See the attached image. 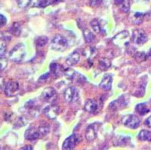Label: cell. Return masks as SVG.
Wrapping results in <instances>:
<instances>
[{
  "mask_svg": "<svg viewBox=\"0 0 151 150\" xmlns=\"http://www.w3.org/2000/svg\"><path fill=\"white\" fill-rule=\"evenodd\" d=\"M21 150H33V147L29 145H27L23 147Z\"/></svg>",
  "mask_w": 151,
  "mask_h": 150,
  "instance_id": "cell-36",
  "label": "cell"
},
{
  "mask_svg": "<svg viewBox=\"0 0 151 150\" xmlns=\"http://www.w3.org/2000/svg\"><path fill=\"white\" fill-rule=\"evenodd\" d=\"M97 136V131L95 128H94V125H91L90 126H88V128H87L86 132V138L87 139V140L88 141H92L94 139L96 138Z\"/></svg>",
  "mask_w": 151,
  "mask_h": 150,
  "instance_id": "cell-19",
  "label": "cell"
},
{
  "mask_svg": "<svg viewBox=\"0 0 151 150\" xmlns=\"http://www.w3.org/2000/svg\"><path fill=\"white\" fill-rule=\"evenodd\" d=\"M135 110L137 113H139L141 116H144L145 114L150 112V109L147 106L146 103H139L137 104L135 107Z\"/></svg>",
  "mask_w": 151,
  "mask_h": 150,
  "instance_id": "cell-22",
  "label": "cell"
},
{
  "mask_svg": "<svg viewBox=\"0 0 151 150\" xmlns=\"http://www.w3.org/2000/svg\"><path fill=\"white\" fill-rule=\"evenodd\" d=\"M6 51V44L2 39H0V55H3Z\"/></svg>",
  "mask_w": 151,
  "mask_h": 150,
  "instance_id": "cell-31",
  "label": "cell"
},
{
  "mask_svg": "<svg viewBox=\"0 0 151 150\" xmlns=\"http://www.w3.org/2000/svg\"><path fill=\"white\" fill-rule=\"evenodd\" d=\"M59 113H60L59 107L57 105L53 103L46 106L45 109H43V113L50 119H55V118H56L57 116H58Z\"/></svg>",
  "mask_w": 151,
  "mask_h": 150,
  "instance_id": "cell-9",
  "label": "cell"
},
{
  "mask_svg": "<svg viewBox=\"0 0 151 150\" xmlns=\"http://www.w3.org/2000/svg\"><path fill=\"white\" fill-rule=\"evenodd\" d=\"M79 60H80V54L77 51H76L67 57V63L69 65L72 66V65L77 63L79 61Z\"/></svg>",
  "mask_w": 151,
  "mask_h": 150,
  "instance_id": "cell-18",
  "label": "cell"
},
{
  "mask_svg": "<svg viewBox=\"0 0 151 150\" xmlns=\"http://www.w3.org/2000/svg\"><path fill=\"white\" fill-rule=\"evenodd\" d=\"M147 57L149 58V59H150V60H151V50L149 51V53H148V55H147Z\"/></svg>",
  "mask_w": 151,
  "mask_h": 150,
  "instance_id": "cell-38",
  "label": "cell"
},
{
  "mask_svg": "<svg viewBox=\"0 0 151 150\" xmlns=\"http://www.w3.org/2000/svg\"><path fill=\"white\" fill-rule=\"evenodd\" d=\"M147 36L145 33V32L142 29H135L132 32V41L135 44H137V45L144 44V43H146L147 42Z\"/></svg>",
  "mask_w": 151,
  "mask_h": 150,
  "instance_id": "cell-3",
  "label": "cell"
},
{
  "mask_svg": "<svg viewBox=\"0 0 151 150\" xmlns=\"http://www.w3.org/2000/svg\"><path fill=\"white\" fill-rule=\"evenodd\" d=\"M79 141V136L77 134H72L64 140L62 145V150H73Z\"/></svg>",
  "mask_w": 151,
  "mask_h": 150,
  "instance_id": "cell-6",
  "label": "cell"
},
{
  "mask_svg": "<svg viewBox=\"0 0 151 150\" xmlns=\"http://www.w3.org/2000/svg\"><path fill=\"white\" fill-rule=\"evenodd\" d=\"M138 139L141 141H151V132L147 130H143L138 133Z\"/></svg>",
  "mask_w": 151,
  "mask_h": 150,
  "instance_id": "cell-21",
  "label": "cell"
},
{
  "mask_svg": "<svg viewBox=\"0 0 151 150\" xmlns=\"http://www.w3.org/2000/svg\"><path fill=\"white\" fill-rule=\"evenodd\" d=\"M84 32V33H83V35H84L85 40H86V42L90 43V42H91L92 41H94V39H95V36H94V35L93 34L91 31L86 29H85L84 32Z\"/></svg>",
  "mask_w": 151,
  "mask_h": 150,
  "instance_id": "cell-27",
  "label": "cell"
},
{
  "mask_svg": "<svg viewBox=\"0 0 151 150\" xmlns=\"http://www.w3.org/2000/svg\"><path fill=\"white\" fill-rule=\"evenodd\" d=\"M122 121L125 126L131 129H136L140 126V124H141L139 118L134 115H129V116H125L122 118Z\"/></svg>",
  "mask_w": 151,
  "mask_h": 150,
  "instance_id": "cell-4",
  "label": "cell"
},
{
  "mask_svg": "<svg viewBox=\"0 0 151 150\" xmlns=\"http://www.w3.org/2000/svg\"><path fill=\"white\" fill-rule=\"evenodd\" d=\"M103 0H89V3L93 7H96L102 3Z\"/></svg>",
  "mask_w": 151,
  "mask_h": 150,
  "instance_id": "cell-32",
  "label": "cell"
},
{
  "mask_svg": "<svg viewBox=\"0 0 151 150\" xmlns=\"http://www.w3.org/2000/svg\"><path fill=\"white\" fill-rule=\"evenodd\" d=\"M144 14L141 12H135L131 15V21L134 24H140L142 23L143 18H144Z\"/></svg>",
  "mask_w": 151,
  "mask_h": 150,
  "instance_id": "cell-20",
  "label": "cell"
},
{
  "mask_svg": "<svg viewBox=\"0 0 151 150\" xmlns=\"http://www.w3.org/2000/svg\"><path fill=\"white\" fill-rule=\"evenodd\" d=\"M126 105H127V103L125 102V100L124 99L123 96H122V97H119L117 100L112 102L110 104V108L112 110H116V109L125 107V106H126Z\"/></svg>",
  "mask_w": 151,
  "mask_h": 150,
  "instance_id": "cell-14",
  "label": "cell"
},
{
  "mask_svg": "<svg viewBox=\"0 0 151 150\" xmlns=\"http://www.w3.org/2000/svg\"><path fill=\"white\" fill-rule=\"evenodd\" d=\"M24 136H25L26 140H29V141H34V140L40 138L42 135L39 131V128H30L27 130L24 133Z\"/></svg>",
  "mask_w": 151,
  "mask_h": 150,
  "instance_id": "cell-10",
  "label": "cell"
},
{
  "mask_svg": "<svg viewBox=\"0 0 151 150\" xmlns=\"http://www.w3.org/2000/svg\"><path fill=\"white\" fill-rule=\"evenodd\" d=\"M144 123H145V125H146V126L149 127V128H151V116L147 118L146 121H145V122Z\"/></svg>",
  "mask_w": 151,
  "mask_h": 150,
  "instance_id": "cell-34",
  "label": "cell"
},
{
  "mask_svg": "<svg viewBox=\"0 0 151 150\" xmlns=\"http://www.w3.org/2000/svg\"><path fill=\"white\" fill-rule=\"evenodd\" d=\"M7 23V19L4 15L0 14V27H2Z\"/></svg>",
  "mask_w": 151,
  "mask_h": 150,
  "instance_id": "cell-33",
  "label": "cell"
},
{
  "mask_svg": "<svg viewBox=\"0 0 151 150\" xmlns=\"http://www.w3.org/2000/svg\"><path fill=\"white\" fill-rule=\"evenodd\" d=\"M16 1H17V5L22 9L28 7L32 2V0H16Z\"/></svg>",
  "mask_w": 151,
  "mask_h": 150,
  "instance_id": "cell-29",
  "label": "cell"
},
{
  "mask_svg": "<svg viewBox=\"0 0 151 150\" xmlns=\"http://www.w3.org/2000/svg\"><path fill=\"white\" fill-rule=\"evenodd\" d=\"M48 38L46 37V36H40V37L37 38V39H36V43L37 44V46L39 47H42L44 45L48 43Z\"/></svg>",
  "mask_w": 151,
  "mask_h": 150,
  "instance_id": "cell-28",
  "label": "cell"
},
{
  "mask_svg": "<svg viewBox=\"0 0 151 150\" xmlns=\"http://www.w3.org/2000/svg\"><path fill=\"white\" fill-rule=\"evenodd\" d=\"M79 98L78 90L74 87H69L66 89L64 92V99L67 103H73Z\"/></svg>",
  "mask_w": 151,
  "mask_h": 150,
  "instance_id": "cell-8",
  "label": "cell"
},
{
  "mask_svg": "<svg viewBox=\"0 0 151 150\" xmlns=\"http://www.w3.org/2000/svg\"><path fill=\"white\" fill-rule=\"evenodd\" d=\"M26 54L25 46L23 44H17L10 51L9 58L10 60L14 62H20L24 59Z\"/></svg>",
  "mask_w": 151,
  "mask_h": 150,
  "instance_id": "cell-1",
  "label": "cell"
},
{
  "mask_svg": "<svg viewBox=\"0 0 151 150\" xmlns=\"http://www.w3.org/2000/svg\"><path fill=\"white\" fill-rule=\"evenodd\" d=\"M9 32L10 33H12V35H14V36H19L21 34V28L20 24H17V23H14V24H12L11 26L10 29H9Z\"/></svg>",
  "mask_w": 151,
  "mask_h": 150,
  "instance_id": "cell-24",
  "label": "cell"
},
{
  "mask_svg": "<svg viewBox=\"0 0 151 150\" xmlns=\"http://www.w3.org/2000/svg\"><path fill=\"white\" fill-rule=\"evenodd\" d=\"M8 59L3 56H0V71L5 70L7 67Z\"/></svg>",
  "mask_w": 151,
  "mask_h": 150,
  "instance_id": "cell-30",
  "label": "cell"
},
{
  "mask_svg": "<svg viewBox=\"0 0 151 150\" xmlns=\"http://www.w3.org/2000/svg\"><path fill=\"white\" fill-rule=\"evenodd\" d=\"M64 74L67 77V79H68L69 80H75L76 79V80L80 82L81 78H84L83 75L79 74L76 71H74L73 70L70 68H67L66 70H64Z\"/></svg>",
  "mask_w": 151,
  "mask_h": 150,
  "instance_id": "cell-12",
  "label": "cell"
},
{
  "mask_svg": "<svg viewBox=\"0 0 151 150\" xmlns=\"http://www.w3.org/2000/svg\"><path fill=\"white\" fill-rule=\"evenodd\" d=\"M130 137L126 136H122V135H119L116 136L115 140L113 142L115 146H124L127 145L130 143Z\"/></svg>",
  "mask_w": 151,
  "mask_h": 150,
  "instance_id": "cell-15",
  "label": "cell"
},
{
  "mask_svg": "<svg viewBox=\"0 0 151 150\" xmlns=\"http://www.w3.org/2000/svg\"><path fill=\"white\" fill-rule=\"evenodd\" d=\"M51 45L55 51H63L68 47V40L61 35H56L52 40Z\"/></svg>",
  "mask_w": 151,
  "mask_h": 150,
  "instance_id": "cell-2",
  "label": "cell"
},
{
  "mask_svg": "<svg viewBox=\"0 0 151 150\" xmlns=\"http://www.w3.org/2000/svg\"><path fill=\"white\" fill-rule=\"evenodd\" d=\"M50 69V73H52L54 75H59L63 72L64 73V70H63V67L59 63L52 62L49 66Z\"/></svg>",
  "mask_w": 151,
  "mask_h": 150,
  "instance_id": "cell-16",
  "label": "cell"
},
{
  "mask_svg": "<svg viewBox=\"0 0 151 150\" xmlns=\"http://www.w3.org/2000/svg\"><path fill=\"white\" fill-rule=\"evenodd\" d=\"M112 83H113V78L110 75H105L103 77L101 82L100 83V88L104 90L108 91L112 88Z\"/></svg>",
  "mask_w": 151,
  "mask_h": 150,
  "instance_id": "cell-11",
  "label": "cell"
},
{
  "mask_svg": "<svg viewBox=\"0 0 151 150\" xmlns=\"http://www.w3.org/2000/svg\"><path fill=\"white\" fill-rule=\"evenodd\" d=\"M20 88L17 82L9 81L5 86V94L8 97H14L18 94Z\"/></svg>",
  "mask_w": 151,
  "mask_h": 150,
  "instance_id": "cell-5",
  "label": "cell"
},
{
  "mask_svg": "<svg viewBox=\"0 0 151 150\" xmlns=\"http://www.w3.org/2000/svg\"><path fill=\"white\" fill-rule=\"evenodd\" d=\"M56 90L52 87H48L43 90L41 94V98L45 102H51L52 103L56 99Z\"/></svg>",
  "mask_w": 151,
  "mask_h": 150,
  "instance_id": "cell-7",
  "label": "cell"
},
{
  "mask_svg": "<svg viewBox=\"0 0 151 150\" xmlns=\"http://www.w3.org/2000/svg\"><path fill=\"white\" fill-rule=\"evenodd\" d=\"M115 4L124 13H127L130 10L129 0H115Z\"/></svg>",
  "mask_w": 151,
  "mask_h": 150,
  "instance_id": "cell-17",
  "label": "cell"
},
{
  "mask_svg": "<svg viewBox=\"0 0 151 150\" xmlns=\"http://www.w3.org/2000/svg\"><path fill=\"white\" fill-rule=\"evenodd\" d=\"M129 36V32L128 31H123L122 32H119L117 36H116L115 37L113 38V42L116 43V44H119V42L124 40L125 39Z\"/></svg>",
  "mask_w": 151,
  "mask_h": 150,
  "instance_id": "cell-26",
  "label": "cell"
},
{
  "mask_svg": "<svg viewBox=\"0 0 151 150\" xmlns=\"http://www.w3.org/2000/svg\"><path fill=\"white\" fill-rule=\"evenodd\" d=\"M49 74H50V73H45V75H42V76L40 78V79H39V81H40V82H41L42 80L45 81L47 79H48V76H49V75H49Z\"/></svg>",
  "mask_w": 151,
  "mask_h": 150,
  "instance_id": "cell-35",
  "label": "cell"
},
{
  "mask_svg": "<svg viewBox=\"0 0 151 150\" xmlns=\"http://www.w3.org/2000/svg\"><path fill=\"white\" fill-rule=\"evenodd\" d=\"M85 109L90 113H96L98 109V103L92 99H88L85 103Z\"/></svg>",
  "mask_w": 151,
  "mask_h": 150,
  "instance_id": "cell-13",
  "label": "cell"
},
{
  "mask_svg": "<svg viewBox=\"0 0 151 150\" xmlns=\"http://www.w3.org/2000/svg\"><path fill=\"white\" fill-rule=\"evenodd\" d=\"M91 27L95 33H101L102 32L101 25L98 19H93L91 21Z\"/></svg>",
  "mask_w": 151,
  "mask_h": 150,
  "instance_id": "cell-23",
  "label": "cell"
},
{
  "mask_svg": "<svg viewBox=\"0 0 151 150\" xmlns=\"http://www.w3.org/2000/svg\"><path fill=\"white\" fill-rule=\"evenodd\" d=\"M4 85V79L2 77H0V89L2 88Z\"/></svg>",
  "mask_w": 151,
  "mask_h": 150,
  "instance_id": "cell-37",
  "label": "cell"
},
{
  "mask_svg": "<svg viewBox=\"0 0 151 150\" xmlns=\"http://www.w3.org/2000/svg\"><path fill=\"white\" fill-rule=\"evenodd\" d=\"M100 68L102 70H108L110 67H111V61L107 58H103L100 60L99 62Z\"/></svg>",
  "mask_w": 151,
  "mask_h": 150,
  "instance_id": "cell-25",
  "label": "cell"
}]
</instances>
